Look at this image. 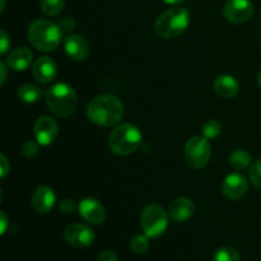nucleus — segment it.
Returning <instances> with one entry per match:
<instances>
[{
	"label": "nucleus",
	"mask_w": 261,
	"mask_h": 261,
	"mask_svg": "<svg viewBox=\"0 0 261 261\" xmlns=\"http://www.w3.org/2000/svg\"><path fill=\"white\" fill-rule=\"evenodd\" d=\"M87 116L98 126H114L124 117V105L112 94H101L87 106Z\"/></svg>",
	"instance_id": "obj_1"
},
{
	"label": "nucleus",
	"mask_w": 261,
	"mask_h": 261,
	"mask_svg": "<svg viewBox=\"0 0 261 261\" xmlns=\"http://www.w3.org/2000/svg\"><path fill=\"white\" fill-rule=\"evenodd\" d=\"M27 37L31 45L43 53L58 48L63 37V30L47 19H36L30 24Z\"/></svg>",
	"instance_id": "obj_2"
},
{
	"label": "nucleus",
	"mask_w": 261,
	"mask_h": 261,
	"mask_svg": "<svg viewBox=\"0 0 261 261\" xmlns=\"http://www.w3.org/2000/svg\"><path fill=\"white\" fill-rule=\"evenodd\" d=\"M47 107L58 117L71 116L78 105V97L75 91L68 83H56L45 92Z\"/></svg>",
	"instance_id": "obj_3"
},
{
	"label": "nucleus",
	"mask_w": 261,
	"mask_h": 261,
	"mask_svg": "<svg viewBox=\"0 0 261 261\" xmlns=\"http://www.w3.org/2000/svg\"><path fill=\"white\" fill-rule=\"evenodd\" d=\"M190 24V13L185 8H171L157 18L154 31L160 37L176 38L182 35Z\"/></svg>",
	"instance_id": "obj_4"
},
{
	"label": "nucleus",
	"mask_w": 261,
	"mask_h": 261,
	"mask_svg": "<svg viewBox=\"0 0 261 261\" xmlns=\"http://www.w3.org/2000/svg\"><path fill=\"white\" fill-rule=\"evenodd\" d=\"M142 143V133L135 125L125 122L115 127L109 137L110 149L117 155H127L138 149Z\"/></svg>",
	"instance_id": "obj_5"
},
{
	"label": "nucleus",
	"mask_w": 261,
	"mask_h": 261,
	"mask_svg": "<svg viewBox=\"0 0 261 261\" xmlns=\"http://www.w3.org/2000/svg\"><path fill=\"white\" fill-rule=\"evenodd\" d=\"M140 224L149 239H158L166 232L168 227V216L165 209L157 204L145 206L140 216Z\"/></svg>",
	"instance_id": "obj_6"
},
{
	"label": "nucleus",
	"mask_w": 261,
	"mask_h": 261,
	"mask_svg": "<svg viewBox=\"0 0 261 261\" xmlns=\"http://www.w3.org/2000/svg\"><path fill=\"white\" fill-rule=\"evenodd\" d=\"M212 155V145L208 138L193 137L185 144V158L188 165L195 170H201L208 165Z\"/></svg>",
	"instance_id": "obj_7"
},
{
	"label": "nucleus",
	"mask_w": 261,
	"mask_h": 261,
	"mask_svg": "<svg viewBox=\"0 0 261 261\" xmlns=\"http://www.w3.org/2000/svg\"><path fill=\"white\" fill-rule=\"evenodd\" d=\"M254 14L251 0H228L223 7V15L228 22L241 24L247 22Z\"/></svg>",
	"instance_id": "obj_8"
},
{
	"label": "nucleus",
	"mask_w": 261,
	"mask_h": 261,
	"mask_svg": "<svg viewBox=\"0 0 261 261\" xmlns=\"http://www.w3.org/2000/svg\"><path fill=\"white\" fill-rule=\"evenodd\" d=\"M64 237L71 246L76 249H86L94 242V231L86 224L73 223L64 229Z\"/></svg>",
	"instance_id": "obj_9"
},
{
	"label": "nucleus",
	"mask_w": 261,
	"mask_h": 261,
	"mask_svg": "<svg viewBox=\"0 0 261 261\" xmlns=\"http://www.w3.org/2000/svg\"><path fill=\"white\" fill-rule=\"evenodd\" d=\"M35 137L36 140L40 143V145L47 147L53 144L59 135L58 122L51 116H41L38 117L35 124Z\"/></svg>",
	"instance_id": "obj_10"
},
{
	"label": "nucleus",
	"mask_w": 261,
	"mask_h": 261,
	"mask_svg": "<svg viewBox=\"0 0 261 261\" xmlns=\"http://www.w3.org/2000/svg\"><path fill=\"white\" fill-rule=\"evenodd\" d=\"M82 218L91 224H101L106 218V211L101 201L94 198H86L78 204Z\"/></svg>",
	"instance_id": "obj_11"
},
{
	"label": "nucleus",
	"mask_w": 261,
	"mask_h": 261,
	"mask_svg": "<svg viewBox=\"0 0 261 261\" xmlns=\"http://www.w3.org/2000/svg\"><path fill=\"white\" fill-rule=\"evenodd\" d=\"M222 191L226 198L231 200L241 199L247 191V180L242 173H231L222 184Z\"/></svg>",
	"instance_id": "obj_12"
},
{
	"label": "nucleus",
	"mask_w": 261,
	"mask_h": 261,
	"mask_svg": "<svg viewBox=\"0 0 261 261\" xmlns=\"http://www.w3.org/2000/svg\"><path fill=\"white\" fill-rule=\"evenodd\" d=\"M58 74V66L55 61L47 56L38 58L32 66V75L38 83L48 84L56 78Z\"/></svg>",
	"instance_id": "obj_13"
},
{
	"label": "nucleus",
	"mask_w": 261,
	"mask_h": 261,
	"mask_svg": "<svg viewBox=\"0 0 261 261\" xmlns=\"http://www.w3.org/2000/svg\"><path fill=\"white\" fill-rule=\"evenodd\" d=\"M56 201V195L54 190L48 186H40L36 189L31 198V204L33 209L40 214H46L51 212Z\"/></svg>",
	"instance_id": "obj_14"
},
{
	"label": "nucleus",
	"mask_w": 261,
	"mask_h": 261,
	"mask_svg": "<svg viewBox=\"0 0 261 261\" xmlns=\"http://www.w3.org/2000/svg\"><path fill=\"white\" fill-rule=\"evenodd\" d=\"M66 55L75 61H82L88 56L89 45L86 38L81 35H69L64 42Z\"/></svg>",
	"instance_id": "obj_15"
},
{
	"label": "nucleus",
	"mask_w": 261,
	"mask_h": 261,
	"mask_svg": "<svg viewBox=\"0 0 261 261\" xmlns=\"http://www.w3.org/2000/svg\"><path fill=\"white\" fill-rule=\"evenodd\" d=\"M195 212V205L189 198H177L171 201L168 206V216L175 222L182 223L189 221Z\"/></svg>",
	"instance_id": "obj_16"
},
{
	"label": "nucleus",
	"mask_w": 261,
	"mask_h": 261,
	"mask_svg": "<svg viewBox=\"0 0 261 261\" xmlns=\"http://www.w3.org/2000/svg\"><path fill=\"white\" fill-rule=\"evenodd\" d=\"M213 87L217 94L221 96L222 98H233L240 91V84L237 79L228 74H222V75L217 76Z\"/></svg>",
	"instance_id": "obj_17"
},
{
	"label": "nucleus",
	"mask_w": 261,
	"mask_h": 261,
	"mask_svg": "<svg viewBox=\"0 0 261 261\" xmlns=\"http://www.w3.org/2000/svg\"><path fill=\"white\" fill-rule=\"evenodd\" d=\"M32 53L27 47H18L8 55L7 65L14 71H23L32 63Z\"/></svg>",
	"instance_id": "obj_18"
},
{
	"label": "nucleus",
	"mask_w": 261,
	"mask_h": 261,
	"mask_svg": "<svg viewBox=\"0 0 261 261\" xmlns=\"http://www.w3.org/2000/svg\"><path fill=\"white\" fill-rule=\"evenodd\" d=\"M18 98L24 103H36L42 97V91L40 87L35 86V84H23L18 89Z\"/></svg>",
	"instance_id": "obj_19"
},
{
	"label": "nucleus",
	"mask_w": 261,
	"mask_h": 261,
	"mask_svg": "<svg viewBox=\"0 0 261 261\" xmlns=\"http://www.w3.org/2000/svg\"><path fill=\"white\" fill-rule=\"evenodd\" d=\"M229 162L233 168L239 171H244L251 165V155L245 149H234L229 155Z\"/></svg>",
	"instance_id": "obj_20"
},
{
	"label": "nucleus",
	"mask_w": 261,
	"mask_h": 261,
	"mask_svg": "<svg viewBox=\"0 0 261 261\" xmlns=\"http://www.w3.org/2000/svg\"><path fill=\"white\" fill-rule=\"evenodd\" d=\"M65 5V0H41V12L47 17H55L60 14Z\"/></svg>",
	"instance_id": "obj_21"
},
{
	"label": "nucleus",
	"mask_w": 261,
	"mask_h": 261,
	"mask_svg": "<svg viewBox=\"0 0 261 261\" xmlns=\"http://www.w3.org/2000/svg\"><path fill=\"white\" fill-rule=\"evenodd\" d=\"M149 237L147 234H137L130 240V249L138 255L145 254L149 250Z\"/></svg>",
	"instance_id": "obj_22"
},
{
	"label": "nucleus",
	"mask_w": 261,
	"mask_h": 261,
	"mask_svg": "<svg viewBox=\"0 0 261 261\" xmlns=\"http://www.w3.org/2000/svg\"><path fill=\"white\" fill-rule=\"evenodd\" d=\"M240 254L233 247L224 246L217 250L213 255V261H240Z\"/></svg>",
	"instance_id": "obj_23"
},
{
	"label": "nucleus",
	"mask_w": 261,
	"mask_h": 261,
	"mask_svg": "<svg viewBox=\"0 0 261 261\" xmlns=\"http://www.w3.org/2000/svg\"><path fill=\"white\" fill-rule=\"evenodd\" d=\"M221 130L222 126L217 120L209 119L203 124V130H201V132H203V135L205 138H208V139H214V138L218 137Z\"/></svg>",
	"instance_id": "obj_24"
},
{
	"label": "nucleus",
	"mask_w": 261,
	"mask_h": 261,
	"mask_svg": "<svg viewBox=\"0 0 261 261\" xmlns=\"http://www.w3.org/2000/svg\"><path fill=\"white\" fill-rule=\"evenodd\" d=\"M249 177H250V181L252 182V185L261 190V158L260 160H257L256 162L250 167Z\"/></svg>",
	"instance_id": "obj_25"
},
{
	"label": "nucleus",
	"mask_w": 261,
	"mask_h": 261,
	"mask_svg": "<svg viewBox=\"0 0 261 261\" xmlns=\"http://www.w3.org/2000/svg\"><path fill=\"white\" fill-rule=\"evenodd\" d=\"M38 149H40V143L28 140L22 145V154L25 158H33L38 153Z\"/></svg>",
	"instance_id": "obj_26"
},
{
	"label": "nucleus",
	"mask_w": 261,
	"mask_h": 261,
	"mask_svg": "<svg viewBox=\"0 0 261 261\" xmlns=\"http://www.w3.org/2000/svg\"><path fill=\"white\" fill-rule=\"evenodd\" d=\"M60 211L63 212L64 214H71L75 212V209H78V206L75 205L73 199H64L63 201L60 203Z\"/></svg>",
	"instance_id": "obj_27"
},
{
	"label": "nucleus",
	"mask_w": 261,
	"mask_h": 261,
	"mask_svg": "<svg viewBox=\"0 0 261 261\" xmlns=\"http://www.w3.org/2000/svg\"><path fill=\"white\" fill-rule=\"evenodd\" d=\"M0 35H2V38H0V54L4 55L10 48V38L4 30H2Z\"/></svg>",
	"instance_id": "obj_28"
},
{
	"label": "nucleus",
	"mask_w": 261,
	"mask_h": 261,
	"mask_svg": "<svg viewBox=\"0 0 261 261\" xmlns=\"http://www.w3.org/2000/svg\"><path fill=\"white\" fill-rule=\"evenodd\" d=\"M0 166H2V170H0V177L5 178L10 171L9 162H8L5 154H0Z\"/></svg>",
	"instance_id": "obj_29"
},
{
	"label": "nucleus",
	"mask_w": 261,
	"mask_h": 261,
	"mask_svg": "<svg viewBox=\"0 0 261 261\" xmlns=\"http://www.w3.org/2000/svg\"><path fill=\"white\" fill-rule=\"evenodd\" d=\"M96 261H119V259H117L116 254L112 251H102L101 254L97 256V260Z\"/></svg>",
	"instance_id": "obj_30"
},
{
	"label": "nucleus",
	"mask_w": 261,
	"mask_h": 261,
	"mask_svg": "<svg viewBox=\"0 0 261 261\" xmlns=\"http://www.w3.org/2000/svg\"><path fill=\"white\" fill-rule=\"evenodd\" d=\"M8 226H9V219H8L7 214L2 211L0 212V233L5 234V232H7L8 229Z\"/></svg>",
	"instance_id": "obj_31"
},
{
	"label": "nucleus",
	"mask_w": 261,
	"mask_h": 261,
	"mask_svg": "<svg viewBox=\"0 0 261 261\" xmlns=\"http://www.w3.org/2000/svg\"><path fill=\"white\" fill-rule=\"evenodd\" d=\"M7 66L8 65H5V64L3 63V61H2V63H0V73H2V78H0V79H2V81H0V84H2V86L5 83V81H7V74H8Z\"/></svg>",
	"instance_id": "obj_32"
},
{
	"label": "nucleus",
	"mask_w": 261,
	"mask_h": 261,
	"mask_svg": "<svg viewBox=\"0 0 261 261\" xmlns=\"http://www.w3.org/2000/svg\"><path fill=\"white\" fill-rule=\"evenodd\" d=\"M163 2L167 3V4H170V5H180V4H182L185 0H163Z\"/></svg>",
	"instance_id": "obj_33"
},
{
	"label": "nucleus",
	"mask_w": 261,
	"mask_h": 261,
	"mask_svg": "<svg viewBox=\"0 0 261 261\" xmlns=\"http://www.w3.org/2000/svg\"><path fill=\"white\" fill-rule=\"evenodd\" d=\"M257 82H259V86H260V88H261V70H260V73H259V76H257Z\"/></svg>",
	"instance_id": "obj_34"
},
{
	"label": "nucleus",
	"mask_w": 261,
	"mask_h": 261,
	"mask_svg": "<svg viewBox=\"0 0 261 261\" xmlns=\"http://www.w3.org/2000/svg\"><path fill=\"white\" fill-rule=\"evenodd\" d=\"M3 4H2V10H4V5H5V0H2Z\"/></svg>",
	"instance_id": "obj_35"
}]
</instances>
